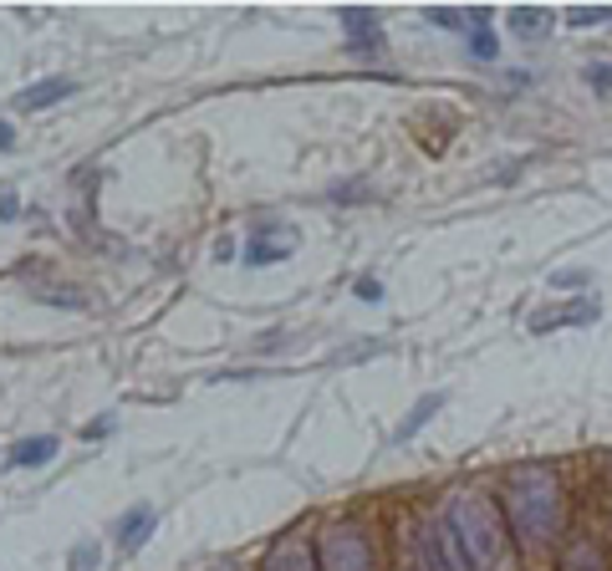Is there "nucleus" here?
<instances>
[{
	"label": "nucleus",
	"mask_w": 612,
	"mask_h": 571,
	"mask_svg": "<svg viewBox=\"0 0 612 571\" xmlns=\"http://www.w3.org/2000/svg\"><path fill=\"white\" fill-rule=\"evenodd\" d=\"M500 515H506V530L516 536L526 557H541L552 551V541H562V526H567V490H562V475L546 459H521V465L506 475V495H500Z\"/></svg>",
	"instance_id": "1"
},
{
	"label": "nucleus",
	"mask_w": 612,
	"mask_h": 571,
	"mask_svg": "<svg viewBox=\"0 0 612 571\" xmlns=\"http://www.w3.org/2000/svg\"><path fill=\"white\" fill-rule=\"evenodd\" d=\"M439 526L449 536V557L460 571H495L510 551L506 515L485 490H449Z\"/></svg>",
	"instance_id": "2"
},
{
	"label": "nucleus",
	"mask_w": 612,
	"mask_h": 571,
	"mask_svg": "<svg viewBox=\"0 0 612 571\" xmlns=\"http://www.w3.org/2000/svg\"><path fill=\"white\" fill-rule=\"evenodd\" d=\"M312 551L322 571H378V541L362 521H332V526H322Z\"/></svg>",
	"instance_id": "3"
},
{
	"label": "nucleus",
	"mask_w": 612,
	"mask_h": 571,
	"mask_svg": "<svg viewBox=\"0 0 612 571\" xmlns=\"http://www.w3.org/2000/svg\"><path fill=\"white\" fill-rule=\"evenodd\" d=\"M404 571H460L449 557V536L439 515H408L404 521Z\"/></svg>",
	"instance_id": "4"
},
{
	"label": "nucleus",
	"mask_w": 612,
	"mask_h": 571,
	"mask_svg": "<svg viewBox=\"0 0 612 571\" xmlns=\"http://www.w3.org/2000/svg\"><path fill=\"white\" fill-rule=\"evenodd\" d=\"M337 21H343L347 46H353L358 57H373L378 46H383V15H378L373 5H343Z\"/></svg>",
	"instance_id": "5"
},
{
	"label": "nucleus",
	"mask_w": 612,
	"mask_h": 571,
	"mask_svg": "<svg viewBox=\"0 0 612 571\" xmlns=\"http://www.w3.org/2000/svg\"><path fill=\"white\" fill-rule=\"evenodd\" d=\"M261 571H322V567H316L312 541H307L301 530H286V536H276V541H270Z\"/></svg>",
	"instance_id": "6"
},
{
	"label": "nucleus",
	"mask_w": 612,
	"mask_h": 571,
	"mask_svg": "<svg viewBox=\"0 0 612 571\" xmlns=\"http://www.w3.org/2000/svg\"><path fill=\"white\" fill-rule=\"evenodd\" d=\"M556 571H608V551H602L598 536L577 530V536L562 546V557H556Z\"/></svg>",
	"instance_id": "7"
},
{
	"label": "nucleus",
	"mask_w": 612,
	"mask_h": 571,
	"mask_svg": "<svg viewBox=\"0 0 612 571\" xmlns=\"http://www.w3.org/2000/svg\"><path fill=\"white\" fill-rule=\"evenodd\" d=\"M153 526H159V511L153 505H128V511L118 515V526H113V536H118L123 551H138V546L153 536Z\"/></svg>",
	"instance_id": "8"
},
{
	"label": "nucleus",
	"mask_w": 612,
	"mask_h": 571,
	"mask_svg": "<svg viewBox=\"0 0 612 571\" xmlns=\"http://www.w3.org/2000/svg\"><path fill=\"white\" fill-rule=\"evenodd\" d=\"M72 92H77L72 77H42L36 88H21V92H15V107H21V113H42V107L61 103V98H72Z\"/></svg>",
	"instance_id": "9"
},
{
	"label": "nucleus",
	"mask_w": 612,
	"mask_h": 571,
	"mask_svg": "<svg viewBox=\"0 0 612 571\" xmlns=\"http://www.w3.org/2000/svg\"><path fill=\"white\" fill-rule=\"evenodd\" d=\"M510 36H526V42H536V36H552L556 15L552 5H510Z\"/></svg>",
	"instance_id": "10"
},
{
	"label": "nucleus",
	"mask_w": 612,
	"mask_h": 571,
	"mask_svg": "<svg viewBox=\"0 0 612 571\" xmlns=\"http://www.w3.org/2000/svg\"><path fill=\"white\" fill-rule=\"evenodd\" d=\"M57 449H61V444L51 439V434H31V439H15V444H11L5 465H11V469H42L46 459L57 455Z\"/></svg>",
	"instance_id": "11"
},
{
	"label": "nucleus",
	"mask_w": 612,
	"mask_h": 571,
	"mask_svg": "<svg viewBox=\"0 0 612 571\" xmlns=\"http://www.w3.org/2000/svg\"><path fill=\"white\" fill-rule=\"evenodd\" d=\"M598 317V301L592 296H582V301H571V307L562 311H541V317H531V332H556V327H582Z\"/></svg>",
	"instance_id": "12"
},
{
	"label": "nucleus",
	"mask_w": 612,
	"mask_h": 571,
	"mask_svg": "<svg viewBox=\"0 0 612 571\" xmlns=\"http://www.w3.org/2000/svg\"><path fill=\"white\" fill-rule=\"evenodd\" d=\"M286 255H291V235H286L281 225H270V235L261 230L251 245H245V265H270V261H286Z\"/></svg>",
	"instance_id": "13"
},
{
	"label": "nucleus",
	"mask_w": 612,
	"mask_h": 571,
	"mask_svg": "<svg viewBox=\"0 0 612 571\" xmlns=\"http://www.w3.org/2000/svg\"><path fill=\"white\" fill-rule=\"evenodd\" d=\"M439 409H444V393H429V398H418L414 409H408V419H404V424L393 429V444H408V439H414L418 429L429 424V419H434V413H439Z\"/></svg>",
	"instance_id": "14"
},
{
	"label": "nucleus",
	"mask_w": 612,
	"mask_h": 571,
	"mask_svg": "<svg viewBox=\"0 0 612 571\" xmlns=\"http://www.w3.org/2000/svg\"><path fill=\"white\" fill-rule=\"evenodd\" d=\"M470 57H475V61H495V57H500V42H495L490 26H470Z\"/></svg>",
	"instance_id": "15"
},
{
	"label": "nucleus",
	"mask_w": 612,
	"mask_h": 571,
	"mask_svg": "<svg viewBox=\"0 0 612 571\" xmlns=\"http://www.w3.org/2000/svg\"><path fill=\"white\" fill-rule=\"evenodd\" d=\"M424 21L439 31H470V21H464V11H449V5H424Z\"/></svg>",
	"instance_id": "16"
},
{
	"label": "nucleus",
	"mask_w": 612,
	"mask_h": 571,
	"mask_svg": "<svg viewBox=\"0 0 612 571\" xmlns=\"http://www.w3.org/2000/svg\"><path fill=\"white\" fill-rule=\"evenodd\" d=\"M103 561V541H82V546H72V561H67V571H92Z\"/></svg>",
	"instance_id": "17"
},
{
	"label": "nucleus",
	"mask_w": 612,
	"mask_h": 571,
	"mask_svg": "<svg viewBox=\"0 0 612 571\" xmlns=\"http://www.w3.org/2000/svg\"><path fill=\"white\" fill-rule=\"evenodd\" d=\"M602 21H612V5H577L571 11V26H602Z\"/></svg>",
	"instance_id": "18"
},
{
	"label": "nucleus",
	"mask_w": 612,
	"mask_h": 571,
	"mask_svg": "<svg viewBox=\"0 0 612 571\" xmlns=\"http://www.w3.org/2000/svg\"><path fill=\"white\" fill-rule=\"evenodd\" d=\"M587 88H598V92H612V61H587Z\"/></svg>",
	"instance_id": "19"
},
{
	"label": "nucleus",
	"mask_w": 612,
	"mask_h": 571,
	"mask_svg": "<svg viewBox=\"0 0 612 571\" xmlns=\"http://www.w3.org/2000/svg\"><path fill=\"white\" fill-rule=\"evenodd\" d=\"M587 281H592V276L571 265V271H556V276H552V292H567V286H587Z\"/></svg>",
	"instance_id": "20"
},
{
	"label": "nucleus",
	"mask_w": 612,
	"mask_h": 571,
	"mask_svg": "<svg viewBox=\"0 0 612 571\" xmlns=\"http://www.w3.org/2000/svg\"><path fill=\"white\" fill-rule=\"evenodd\" d=\"M353 292H358V301H368V307H373V301H383V286H378L373 276H362L358 286H353Z\"/></svg>",
	"instance_id": "21"
},
{
	"label": "nucleus",
	"mask_w": 612,
	"mask_h": 571,
	"mask_svg": "<svg viewBox=\"0 0 612 571\" xmlns=\"http://www.w3.org/2000/svg\"><path fill=\"white\" fill-rule=\"evenodd\" d=\"M15 215H21V194L0 190V220H15Z\"/></svg>",
	"instance_id": "22"
},
{
	"label": "nucleus",
	"mask_w": 612,
	"mask_h": 571,
	"mask_svg": "<svg viewBox=\"0 0 612 571\" xmlns=\"http://www.w3.org/2000/svg\"><path fill=\"white\" fill-rule=\"evenodd\" d=\"M107 429H113V419H92V424L82 429V439H103Z\"/></svg>",
	"instance_id": "23"
},
{
	"label": "nucleus",
	"mask_w": 612,
	"mask_h": 571,
	"mask_svg": "<svg viewBox=\"0 0 612 571\" xmlns=\"http://www.w3.org/2000/svg\"><path fill=\"white\" fill-rule=\"evenodd\" d=\"M11 148H15V128L0 117V153H11Z\"/></svg>",
	"instance_id": "24"
},
{
	"label": "nucleus",
	"mask_w": 612,
	"mask_h": 571,
	"mask_svg": "<svg viewBox=\"0 0 612 571\" xmlns=\"http://www.w3.org/2000/svg\"><path fill=\"white\" fill-rule=\"evenodd\" d=\"M215 571H240V567H235V561H224V567H215Z\"/></svg>",
	"instance_id": "25"
}]
</instances>
